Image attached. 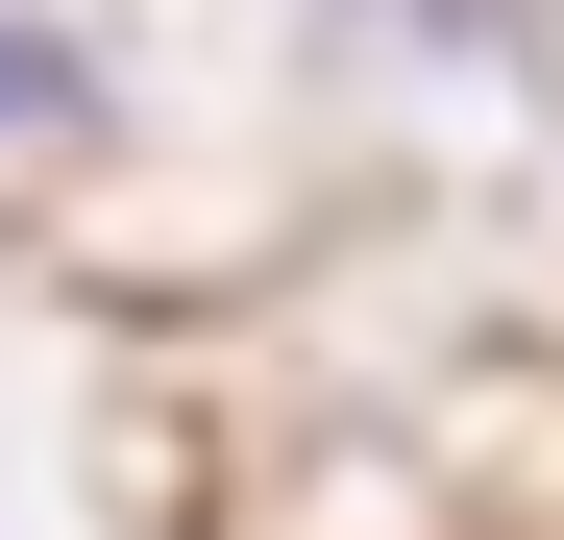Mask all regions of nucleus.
<instances>
[{
    "label": "nucleus",
    "mask_w": 564,
    "mask_h": 540,
    "mask_svg": "<svg viewBox=\"0 0 564 540\" xmlns=\"http://www.w3.org/2000/svg\"><path fill=\"white\" fill-rule=\"evenodd\" d=\"M50 123H99V50H74V25H0V148H50Z\"/></svg>",
    "instance_id": "f257e3e1"
}]
</instances>
